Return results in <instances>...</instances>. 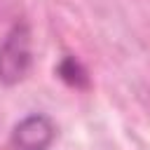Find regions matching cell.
Segmentation results:
<instances>
[{
  "mask_svg": "<svg viewBox=\"0 0 150 150\" xmlns=\"http://www.w3.org/2000/svg\"><path fill=\"white\" fill-rule=\"evenodd\" d=\"M33 63V40L26 23H14L0 42V84L21 82Z\"/></svg>",
  "mask_w": 150,
  "mask_h": 150,
  "instance_id": "1",
  "label": "cell"
},
{
  "mask_svg": "<svg viewBox=\"0 0 150 150\" xmlns=\"http://www.w3.org/2000/svg\"><path fill=\"white\" fill-rule=\"evenodd\" d=\"M56 138V124L49 115L30 112L12 129L0 150H47Z\"/></svg>",
  "mask_w": 150,
  "mask_h": 150,
  "instance_id": "2",
  "label": "cell"
},
{
  "mask_svg": "<svg viewBox=\"0 0 150 150\" xmlns=\"http://www.w3.org/2000/svg\"><path fill=\"white\" fill-rule=\"evenodd\" d=\"M59 75H61L66 82L75 84V87L87 84V73H84V68H82L73 56H66V59L61 61V66H59Z\"/></svg>",
  "mask_w": 150,
  "mask_h": 150,
  "instance_id": "3",
  "label": "cell"
}]
</instances>
